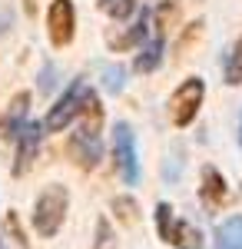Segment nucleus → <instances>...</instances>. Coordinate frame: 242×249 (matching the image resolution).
Wrapping results in <instances>:
<instances>
[{
  "instance_id": "20e7f679",
  "label": "nucleus",
  "mask_w": 242,
  "mask_h": 249,
  "mask_svg": "<svg viewBox=\"0 0 242 249\" xmlns=\"http://www.w3.org/2000/svg\"><path fill=\"white\" fill-rule=\"evenodd\" d=\"M83 93H86V83H83V77H76L73 83L60 93V100L50 107V113H47V120H43V130H50V133H63V130L76 120V113H80Z\"/></svg>"
},
{
  "instance_id": "423d86ee",
  "label": "nucleus",
  "mask_w": 242,
  "mask_h": 249,
  "mask_svg": "<svg viewBox=\"0 0 242 249\" xmlns=\"http://www.w3.org/2000/svg\"><path fill=\"white\" fill-rule=\"evenodd\" d=\"M43 123L37 120H27L23 123V130L14 136V143H17V156H14V176H23V173L34 166V160L40 153V140H43Z\"/></svg>"
},
{
  "instance_id": "ddd939ff",
  "label": "nucleus",
  "mask_w": 242,
  "mask_h": 249,
  "mask_svg": "<svg viewBox=\"0 0 242 249\" xmlns=\"http://www.w3.org/2000/svg\"><path fill=\"white\" fill-rule=\"evenodd\" d=\"M80 130H86V133H100L103 130V107H100V96L86 87V93H83V103H80Z\"/></svg>"
},
{
  "instance_id": "5701e85b",
  "label": "nucleus",
  "mask_w": 242,
  "mask_h": 249,
  "mask_svg": "<svg viewBox=\"0 0 242 249\" xmlns=\"http://www.w3.org/2000/svg\"><path fill=\"white\" fill-rule=\"evenodd\" d=\"M0 249H3V232H0Z\"/></svg>"
},
{
  "instance_id": "aec40b11",
  "label": "nucleus",
  "mask_w": 242,
  "mask_h": 249,
  "mask_svg": "<svg viewBox=\"0 0 242 249\" xmlns=\"http://www.w3.org/2000/svg\"><path fill=\"white\" fill-rule=\"evenodd\" d=\"M93 249H116V232H113V223L106 219V216H100V219H96Z\"/></svg>"
},
{
  "instance_id": "6e6552de",
  "label": "nucleus",
  "mask_w": 242,
  "mask_h": 249,
  "mask_svg": "<svg viewBox=\"0 0 242 249\" xmlns=\"http://www.w3.org/2000/svg\"><path fill=\"white\" fill-rule=\"evenodd\" d=\"M199 199H203L206 210H212V213L229 203V183H225L223 173L216 166H209V163L199 170Z\"/></svg>"
},
{
  "instance_id": "39448f33",
  "label": "nucleus",
  "mask_w": 242,
  "mask_h": 249,
  "mask_svg": "<svg viewBox=\"0 0 242 249\" xmlns=\"http://www.w3.org/2000/svg\"><path fill=\"white\" fill-rule=\"evenodd\" d=\"M47 37L53 47H70L76 37V10L73 0H50L47 10Z\"/></svg>"
},
{
  "instance_id": "0eeeda50",
  "label": "nucleus",
  "mask_w": 242,
  "mask_h": 249,
  "mask_svg": "<svg viewBox=\"0 0 242 249\" xmlns=\"http://www.w3.org/2000/svg\"><path fill=\"white\" fill-rule=\"evenodd\" d=\"M67 153L80 170H96L100 160H103V140L100 133H86V130H76L67 143Z\"/></svg>"
},
{
  "instance_id": "dca6fc26",
  "label": "nucleus",
  "mask_w": 242,
  "mask_h": 249,
  "mask_svg": "<svg viewBox=\"0 0 242 249\" xmlns=\"http://www.w3.org/2000/svg\"><path fill=\"white\" fill-rule=\"evenodd\" d=\"M223 77L229 87H242V37L229 47V53L223 60Z\"/></svg>"
},
{
  "instance_id": "b1692460",
  "label": "nucleus",
  "mask_w": 242,
  "mask_h": 249,
  "mask_svg": "<svg viewBox=\"0 0 242 249\" xmlns=\"http://www.w3.org/2000/svg\"><path fill=\"white\" fill-rule=\"evenodd\" d=\"M183 249H199V246H183Z\"/></svg>"
},
{
  "instance_id": "4468645a",
  "label": "nucleus",
  "mask_w": 242,
  "mask_h": 249,
  "mask_svg": "<svg viewBox=\"0 0 242 249\" xmlns=\"http://www.w3.org/2000/svg\"><path fill=\"white\" fill-rule=\"evenodd\" d=\"M212 246L216 249H242V216H229V219H223L216 226Z\"/></svg>"
},
{
  "instance_id": "2eb2a0df",
  "label": "nucleus",
  "mask_w": 242,
  "mask_h": 249,
  "mask_svg": "<svg viewBox=\"0 0 242 249\" xmlns=\"http://www.w3.org/2000/svg\"><path fill=\"white\" fill-rule=\"evenodd\" d=\"M176 17H179V0H159L156 10H153V30H156V37H166V30L176 23Z\"/></svg>"
},
{
  "instance_id": "9b49d317",
  "label": "nucleus",
  "mask_w": 242,
  "mask_h": 249,
  "mask_svg": "<svg viewBox=\"0 0 242 249\" xmlns=\"http://www.w3.org/2000/svg\"><path fill=\"white\" fill-rule=\"evenodd\" d=\"M163 53H166V37L146 40V43H143V50L133 57V73H153V70H159Z\"/></svg>"
},
{
  "instance_id": "9d476101",
  "label": "nucleus",
  "mask_w": 242,
  "mask_h": 249,
  "mask_svg": "<svg viewBox=\"0 0 242 249\" xmlns=\"http://www.w3.org/2000/svg\"><path fill=\"white\" fill-rule=\"evenodd\" d=\"M149 37V10H143L139 17H136V23H126L123 27V34H113V37H106V43H110L113 50H130V47H139V43H146Z\"/></svg>"
},
{
  "instance_id": "7ed1b4c3",
  "label": "nucleus",
  "mask_w": 242,
  "mask_h": 249,
  "mask_svg": "<svg viewBox=\"0 0 242 249\" xmlns=\"http://www.w3.org/2000/svg\"><path fill=\"white\" fill-rule=\"evenodd\" d=\"M113 160H116V170H120V179L126 186H139V150H136V136H133L130 123H116L113 126Z\"/></svg>"
},
{
  "instance_id": "6ab92c4d",
  "label": "nucleus",
  "mask_w": 242,
  "mask_h": 249,
  "mask_svg": "<svg viewBox=\"0 0 242 249\" xmlns=\"http://www.w3.org/2000/svg\"><path fill=\"white\" fill-rule=\"evenodd\" d=\"M123 87H126V67H120V63L103 67V90L106 93H123Z\"/></svg>"
},
{
  "instance_id": "f257e3e1",
  "label": "nucleus",
  "mask_w": 242,
  "mask_h": 249,
  "mask_svg": "<svg viewBox=\"0 0 242 249\" xmlns=\"http://www.w3.org/2000/svg\"><path fill=\"white\" fill-rule=\"evenodd\" d=\"M67 210H70V193H67V186H63V183H50V186L37 196L34 213H30V223H34V230H37L43 239H50V236L60 232L63 219H67Z\"/></svg>"
},
{
  "instance_id": "f8f14e48",
  "label": "nucleus",
  "mask_w": 242,
  "mask_h": 249,
  "mask_svg": "<svg viewBox=\"0 0 242 249\" xmlns=\"http://www.w3.org/2000/svg\"><path fill=\"white\" fill-rule=\"evenodd\" d=\"M30 120V93H17L7 107V116H3V136L14 140V136L23 130V123Z\"/></svg>"
},
{
  "instance_id": "f03ea898",
  "label": "nucleus",
  "mask_w": 242,
  "mask_h": 249,
  "mask_svg": "<svg viewBox=\"0 0 242 249\" xmlns=\"http://www.w3.org/2000/svg\"><path fill=\"white\" fill-rule=\"evenodd\" d=\"M203 100H206V83L203 77H186L173 96H169V120H173V126L176 130H186L196 123V116L203 110Z\"/></svg>"
},
{
  "instance_id": "1a4fd4ad",
  "label": "nucleus",
  "mask_w": 242,
  "mask_h": 249,
  "mask_svg": "<svg viewBox=\"0 0 242 249\" xmlns=\"http://www.w3.org/2000/svg\"><path fill=\"white\" fill-rule=\"evenodd\" d=\"M153 219H156V232H159V239L169 243V246H186V236H192L183 219H176V213L169 203H156V213H153Z\"/></svg>"
},
{
  "instance_id": "f3484780",
  "label": "nucleus",
  "mask_w": 242,
  "mask_h": 249,
  "mask_svg": "<svg viewBox=\"0 0 242 249\" xmlns=\"http://www.w3.org/2000/svg\"><path fill=\"white\" fill-rule=\"evenodd\" d=\"M113 213H116V219H120L123 226H133V223L139 219V203H136L133 196H116V199H113Z\"/></svg>"
},
{
  "instance_id": "4be33fe9",
  "label": "nucleus",
  "mask_w": 242,
  "mask_h": 249,
  "mask_svg": "<svg viewBox=\"0 0 242 249\" xmlns=\"http://www.w3.org/2000/svg\"><path fill=\"white\" fill-rule=\"evenodd\" d=\"M239 146H242V116H239Z\"/></svg>"
},
{
  "instance_id": "a211bd4d",
  "label": "nucleus",
  "mask_w": 242,
  "mask_h": 249,
  "mask_svg": "<svg viewBox=\"0 0 242 249\" xmlns=\"http://www.w3.org/2000/svg\"><path fill=\"white\" fill-rule=\"evenodd\" d=\"M100 7L113 20H130L136 14V7H139V0H100Z\"/></svg>"
},
{
  "instance_id": "412c9836",
  "label": "nucleus",
  "mask_w": 242,
  "mask_h": 249,
  "mask_svg": "<svg viewBox=\"0 0 242 249\" xmlns=\"http://www.w3.org/2000/svg\"><path fill=\"white\" fill-rule=\"evenodd\" d=\"M56 77H60V73H56V63H50V60H47V63L40 67V77H37L40 93H53V90H56V83H60Z\"/></svg>"
}]
</instances>
